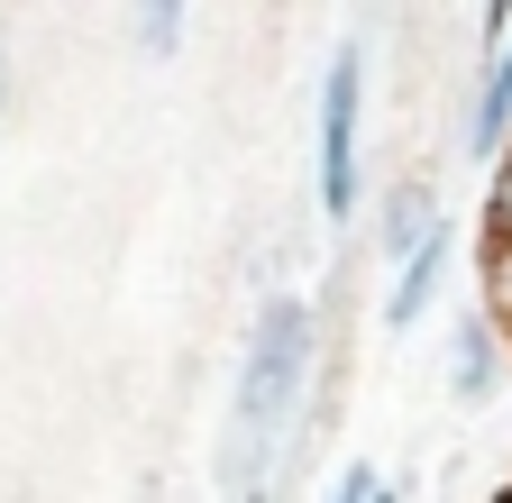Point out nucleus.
<instances>
[{
    "label": "nucleus",
    "mask_w": 512,
    "mask_h": 503,
    "mask_svg": "<svg viewBox=\"0 0 512 503\" xmlns=\"http://www.w3.org/2000/svg\"><path fill=\"white\" fill-rule=\"evenodd\" d=\"M311 375H320V302L275 284L238 339V385L220 412V494L229 503H266L275 476L302 458Z\"/></svg>",
    "instance_id": "nucleus-1"
},
{
    "label": "nucleus",
    "mask_w": 512,
    "mask_h": 503,
    "mask_svg": "<svg viewBox=\"0 0 512 503\" xmlns=\"http://www.w3.org/2000/svg\"><path fill=\"white\" fill-rule=\"evenodd\" d=\"M366 92H375V55H366V37H339L320 55V92H311V193L339 229L375 202V183H366Z\"/></svg>",
    "instance_id": "nucleus-2"
},
{
    "label": "nucleus",
    "mask_w": 512,
    "mask_h": 503,
    "mask_svg": "<svg viewBox=\"0 0 512 503\" xmlns=\"http://www.w3.org/2000/svg\"><path fill=\"white\" fill-rule=\"evenodd\" d=\"M476 83H467V110H458V156L467 165H494L512 147V10H476Z\"/></svg>",
    "instance_id": "nucleus-3"
},
{
    "label": "nucleus",
    "mask_w": 512,
    "mask_h": 503,
    "mask_svg": "<svg viewBox=\"0 0 512 503\" xmlns=\"http://www.w3.org/2000/svg\"><path fill=\"white\" fill-rule=\"evenodd\" d=\"M439 385H448L458 412H485L512 385V339H503V321H494L485 302L448 311V330H439Z\"/></svg>",
    "instance_id": "nucleus-4"
},
{
    "label": "nucleus",
    "mask_w": 512,
    "mask_h": 503,
    "mask_svg": "<svg viewBox=\"0 0 512 503\" xmlns=\"http://www.w3.org/2000/svg\"><path fill=\"white\" fill-rule=\"evenodd\" d=\"M448 220H458V211H448V193H439L430 174H403V183H375V202H366V247H375L384 266H403L412 247H430V238H439Z\"/></svg>",
    "instance_id": "nucleus-5"
},
{
    "label": "nucleus",
    "mask_w": 512,
    "mask_h": 503,
    "mask_svg": "<svg viewBox=\"0 0 512 503\" xmlns=\"http://www.w3.org/2000/svg\"><path fill=\"white\" fill-rule=\"evenodd\" d=\"M448 275H458V220H448L430 247H412V257L384 275V302H375V321H384V339H412L430 311H439V293H448Z\"/></svg>",
    "instance_id": "nucleus-6"
},
{
    "label": "nucleus",
    "mask_w": 512,
    "mask_h": 503,
    "mask_svg": "<svg viewBox=\"0 0 512 503\" xmlns=\"http://www.w3.org/2000/svg\"><path fill=\"white\" fill-rule=\"evenodd\" d=\"M183 28H192L183 0H147V10H128V37H138V55H174Z\"/></svg>",
    "instance_id": "nucleus-7"
},
{
    "label": "nucleus",
    "mask_w": 512,
    "mask_h": 503,
    "mask_svg": "<svg viewBox=\"0 0 512 503\" xmlns=\"http://www.w3.org/2000/svg\"><path fill=\"white\" fill-rule=\"evenodd\" d=\"M476 284H485V311H494V321H503V339H512V238H485Z\"/></svg>",
    "instance_id": "nucleus-8"
},
{
    "label": "nucleus",
    "mask_w": 512,
    "mask_h": 503,
    "mask_svg": "<svg viewBox=\"0 0 512 503\" xmlns=\"http://www.w3.org/2000/svg\"><path fill=\"white\" fill-rule=\"evenodd\" d=\"M375 494H384V476H375L366 458H348V467L330 476V494H320V503H375Z\"/></svg>",
    "instance_id": "nucleus-9"
},
{
    "label": "nucleus",
    "mask_w": 512,
    "mask_h": 503,
    "mask_svg": "<svg viewBox=\"0 0 512 503\" xmlns=\"http://www.w3.org/2000/svg\"><path fill=\"white\" fill-rule=\"evenodd\" d=\"M0 129H10V28H0Z\"/></svg>",
    "instance_id": "nucleus-10"
},
{
    "label": "nucleus",
    "mask_w": 512,
    "mask_h": 503,
    "mask_svg": "<svg viewBox=\"0 0 512 503\" xmlns=\"http://www.w3.org/2000/svg\"><path fill=\"white\" fill-rule=\"evenodd\" d=\"M375 503H403V485H394V476H384V494H375Z\"/></svg>",
    "instance_id": "nucleus-11"
},
{
    "label": "nucleus",
    "mask_w": 512,
    "mask_h": 503,
    "mask_svg": "<svg viewBox=\"0 0 512 503\" xmlns=\"http://www.w3.org/2000/svg\"><path fill=\"white\" fill-rule=\"evenodd\" d=\"M494 503H512V485H503V494H494Z\"/></svg>",
    "instance_id": "nucleus-12"
}]
</instances>
